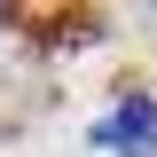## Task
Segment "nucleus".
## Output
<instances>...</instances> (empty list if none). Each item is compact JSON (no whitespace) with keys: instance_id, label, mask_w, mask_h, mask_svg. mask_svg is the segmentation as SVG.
I'll use <instances>...</instances> for the list:
<instances>
[{"instance_id":"nucleus-1","label":"nucleus","mask_w":157,"mask_h":157,"mask_svg":"<svg viewBox=\"0 0 157 157\" xmlns=\"http://www.w3.org/2000/svg\"><path fill=\"white\" fill-rule=\"evenodd\" d=\"M86 141H94V149H126V157H157V110L149 102H126L118 118L86 126Z\"/></svg>"}]
</instances>
